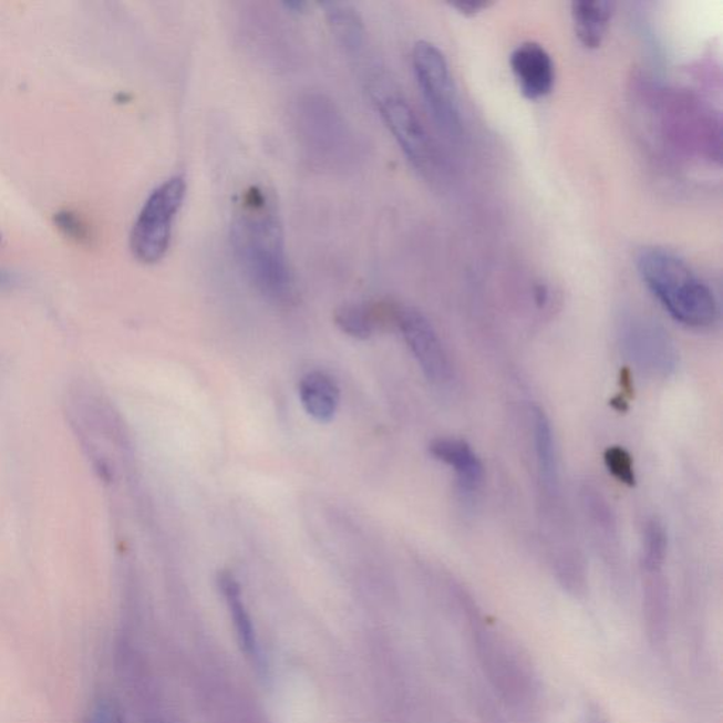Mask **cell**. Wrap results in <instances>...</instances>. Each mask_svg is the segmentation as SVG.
Here are the masks:
<instances>
[{
	"label": "cell",
	"mask_w": 723,
	"mask_h": 723,
	"mask_svg": "<svg viewBox=\"0 0 723 723\" xmlns=\"http://www.w3.org/2000/svg\"><path fill=\"white\" fill-rule=\"evenodd\" d=\"M230 242L240 269L266 300L280 307L295 304L296 277L286 252L279 205L270 189L250 186L239 194Z\"/></svg>",
	"instance_id": "obj_1"
},
{
	"label": "cell",
	"mask_w": 723,
	"mask_h": 723,
	"mask_svg": "<svg viewBox=\"0 0 723 723\" xmlns=\"http://www.w3.org/2000/svg\"><path fill=\"white\" fill-rule=\"evenodd\" d=\"M643 283L671 318L691 328L711 327L720 309L714 291L679 256L661 248H645L638 256Z\"/></svg>",
	"instance_id": "obj_2"
},
{
	"label": "cell",
	"mask_w": 723,
	"mask_h": 723,
	"mask_svg": "<svg viewBox=\"0 0 723 723\" xmlns=\"http://www.w3.org/2000/svg\"><path fill=\"white\" fill-rule=\"evenodd\" d=\"M187 183L173 176L153 189L131 234V250L143 265H156L171 249L174 223L186 199Z\"/></svg>",
	"instance_id": "obj_3"
},
{
	"label": "cell",
	"mask_w": 723,
	"mask_h": 723,
	"mask_svg": "<svg viewBox=\"0 0 723 723\" xmlns=\"http://www.w3.org/2000/svg\"><path fill=\"white\" fill-rule=\"evenodd\" d=\"M368 90L384 125L410 164L423 176H433L437 166L434 146L409 101L379 71L369 76Z\"/></svg>",
	"instance_id": "obj_4"
},
{
	"label": "cell",
	"mask_w": 723,
	"mask_h": 723,
	"mask_svg": "<svg viewBox=\"0 0 723 723\" xmlns=\"http://www.w3.org/2000/svg\"><path fill=\"white\" fill-rule=\"evenodd\" d=\"M413 71L425 104L437 125L451 137L463 130L458 96L443 51L430 41H419L412 54Z\"/></svg>",
	"instance_id": "obj_5"
},
{
	"label": "cell",
	"mask_w": 723,
	"mask_h": 723,
	"mask_svg": "<svg viewBox=\"0 0 723 723\" xmlns=\"http://www.w3.org/2000/svg\"><path fill=\"white\" fill-rule=\"evenodd\" d=\"M396 327L425 378L434 384L448 383L453 368L443 342L427 318L417 310L397 306Z\"/></svg>",
	"instance_id": "obj_6"
},
{
	"label": "cell",
	"mask_w": 723,
	"mask_h": 723,
	"mask_svg": "<svg viewBox=\"0 0 723 723\" xmlns=\"http://www.w3.org/2000/svg\"><path fill=\"white\" fill-rule=\"evenodd\" d=\"M622 343L626 355L640 371L659 378L669 376L675 371L679 352L658 324L643 320L630 321L623 328Z\"/></svg>",
	"instance_id": "obj_7"
},
{
	"label": "cell",
	"mask_w": 723,
	"mask_h": 723,
	"mask_svg": "<svg viewBox=\"0 0 723 723\" xmlns=\"http://www.w3.org/2000/svg\"><path fill=\"white\" fill-rule=\"evenodd\" d=\"M513 76L525 99L538 101L551 94L556 66L550 53L536 41H525L510 54Z\"/></svg>",
	"instance_id": "obj_8"
},
{
	"label": "cell",
	"mask_w": 723,
	"mask_h": 723,
	"mask_svg": "<svg viewBox=\"0 0 723 723\" xmlns=\"http://www.w3.org/2000/svg\"><path fill=\"white\" fill-rule=\"evenodd\" d=\"M430 453L435 459L454 469L461 489L474 492L484 481V465L479 456L463 440L438 438L430 445Z\"/></svg>",
	"instance_id": "obj_9"
},
{
	"label": "cell",
	"mask_w": 723,
	"mask_h": 723,
	"mask_svg": "<svg viewBox=\"0 0 723 723\" xmlns=\"http://www.w3.org/2000/svg\"><path fill=\"white\" fill-rule=\"evenodd\" d=\"M397 306L384 304H347L333 314V321L347 335L355 340H368L379 328L396 326Z\"/></svg>",
	"instance_id": "obj_10"
},
{
	"label": "cell",
	"mask_w": 723,
	"mask_h": 723,
	"mask_svg": "<svg viewBox=\"0 0 723 723\" xmlns=\"http://www.w3.org/2000/svg\"><path fill=\"white\" fill-rule=\"evenodd\" d=\"M617 4L608 0H576L571 3L574 30L583 48H601Z\"/></svg>",
	"instance_id": "obj_11"
},
{
	"label": "cell",
	"mask_w": 723,
	"mask_h": 723,
	"mask_svg": "<svg viewBox=\"0 0 723 723\" xmlns=\"http://www.w3.org/2000/svg\"><path fill=\"white\" fill-rule=\"evenodd\" d=\"M300 399L302 407L317 422L328 423L335 417L340 404V388L326 372H310L301 379Z\"/></svg>",
	"instance_id": "obj_12"
},
{
	"label": "cell",
	"mask_w": 723,
	"mask_h": 723,
	"mask_svg": "<svg viewBox=\"0 0 723 723\" xmlns=\"http://www.w3.org/2000/svg\"><path fill=\"white\" fill-rule=\"evenodd\" d=\"M581 497L583 512H586L598 547L601 546L605 552L610 554V557H618L620 546L617 519H614L607 499L601 490L592 485H587L581 490Z\"/></svg>",
	"instance_id": "obj_13"
},
{
	"label": "cell",
	"mask_w": 723,
	"mask_h": 723,
	"mask_svg": "<svg viewBox=\"0 0 723 723\" xmlns=\"http://www.w3.org/2000/svg\"><path fill=\"white\" fill-rule=\"evenodd\" d=\"M533 440L537 459L538 475L546 494L560 492V474L552 428L547 415L541 409L533 410Z\"/></svg>",
	"instance_id": "obj_14"
},
{
	"label": "cell",
	"mask_w": 723,
	"mask_h": 723,
	"mask_svg": "<svg viewBox=\"0 0 723 723\" xmlns=\"http://www.w3.org/2000/svg\"><path fill=\"white\" fill-rule=\"evenodd\" d=\"M218 586L220 591H223L225 601H227L240 649L249 658H254L256 651H258V639H256L252 618H250L249 610L246 608L242 598V589H240L239 582L236 581L234 574L228 571L219 572Z\"/></svg>",
	"instance_id": "obj_15"
},
{
	"label": "cell",
	"mask_w": 723,
	"mask_h": 723,
	"mask_svg": "<svg viewBox=\"0 0 723 723\" xmlns=\"http://www.w3.org/2000/svg\"><path fill=\"white\" fill-rule=\"evenodd\" d=\"M331 32L348 54L359 55L365 49V25L358 10L350 3L327 2L321 4Z\"/></svg>",
	"instance_id": "obj_16"
},
{
	"label": "cell",
	"mask_w": 723,
	"mask_h": 723,
	"mask_svg": "<svg viewBox=\"0 0 723 723\" xmlns=\"http://www.w3.org/2000/svg\"><path fill=\"white\" fill-rule=\"evenodd\" d=\"M665 528L659 520L645 523L643 528L642 566L645 574L661 572L667 557Z\"/></svg>",
	"instance_id": "obj_17"
},
{
	"label": "cell",
	"mask_w": 723,
	"mask_h": 723,
	"mask_svg": "<svg viewBox=\"0 0 723 723\" xmlns=\"http://www.w3.org/2000/svg\"><path fill=\"white\" fill-rule=\"evenodd\" d=\"M605 465L614 479L628 486L636 484L632 455L622 447H609L603 455Z\"/></svg>",
	"instance_id": "obj_18"
},
{
	"label": "cell",
	"mask_w": 723,
	"mask_h": 723,
	"mask_svg": "<svg viewBox=\"0 0 723 723\" xmlns=\"http://www.w3.org/2000/svg\"><path fill=\"white\" fill-rule=\"evenodd\" d=\"M54 223L61 233L76 240V242H84V240L89 239V229L74 213L61 211L55 214Z\"/></svg>",
	"instance_id": "obj_19"
},
{
	"label": "cell",
	"mask_w": 723,
	"mask_h": 723,
	"mask_svg": "<svg viewBox=\"0 0 723 723\" xmlns=\"http://www.w3.org/2000/svg\"><path fill=\"white\" fill-rule=\"evenodd\" d=\"M86 723H126L115 701L102 699L92 707Z\"/></svg>",
	"instance_id": "obj_20"
},
{
	"label": "cell",
	"mask_w": 723,
	"mask_h": 723,
	"mask_svg": "<svg viewBox=\"0 0 723 723\" xmlns=\"http://www.w3.org/2000/svg\"><path fill=\"white\" fill-rule=\"evenodd\" d=\"M451 7L458 10L464 17H475L482 10L490 7L489 2H478V0H461V2L451 3Z\"/></svg>",
	"instance_id": "obj_21"
},
{
	"label": "cell",
	"mask_w": 723,
	"mask_h": 723,
	"mask_svg": "<svg viewBox=\"0 0 723 723\" xmlns=\"http://www.w3.org/2000/svg\"><path fill=\"white\" fill-rule=\"evenodd\" d=\"M283 7L289 10L290 13L300 14L306 12V9L309 8V3L299 2V0H297V2H285Z\"/></svg>",
	"instance_id": "obj_22"
},
{
	"label": "cell",
	"mask_w": 723,
	"mask_h": 723,
	"mask_svg": "<svg viewBox=\"0 0 723 723\" xmlns=\"http://www.w3.org/2000/svg\"><path fill=\"white\" fill-rule=\"evenodd\" d=\"M13 281V276H10L8 271L0 270V287L9 286Z\"/></svg>",
	"instance_id": "obj_23"
},
{
	"label": "cell",
	"mask_w": 723,
	"mask_h": 723,
	"mask_svg": "<svg viewBox=\"0 0 723 723\" xmlns=\"http://www.w3.org/2000/svg\"><path fill=\"white\" fill-rule=\"evenodd\" d=\"M536 297H537L538 304H543V302H545L547 297V290L545 289V287L543 286L537 287Z\"/></svg>",
	"instance_id": "obj_24"
},
{
	"label": "cell",
	"mask_w": 723,
	"mask_h": 723,
	"mask_svg": "<svg viewBox=\"0 0 723 723\" xmlns=\"http://www.w3.org/2000/svg\"><path fill=\"white\" fill-rule=\"evenodd\" d=\"M0 242H2V235H0Z\"/></svg>",
	"instance_id": "obj_25"
},
{
	"label": "cell",
	"mask_w": 723,
	"mask_h": 723,
	"mask_svg": "<svg viewBox=\"0 0 723 723\" xmlns=\"http://www.w3.org/2000/svg\"><path fill=\"white\" fill-rule=\"evenodd\" d=\"M148 723H162V722H148Z\"/></svg>",
	"instance_id": "obj_26"
}]
</instances>
